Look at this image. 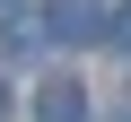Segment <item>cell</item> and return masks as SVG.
I'll list each match as a JSON object with an SVG mask.
<instances>
[{"label":"cell","instance_id":"277c9868","mask_svg":"<svg viewBox=\"0 0 131 122\" xmlns=\"http://www.w3.org/2000/svg\"><path fill=\"white\" fill-rule=\"evenodd\" d=\"M0 113H9V96H0Z\"/></svg>","mask_w":131,"mask_h":122},{"label":"cell","instance_id":"7a4b0ae2","mask_svg":"<svg viewBox=\"0 0 131 122\" xmlns=\"http://www.w3.org/2000/svg\"><path fill=\"white\" fill-rule=\"evenodd\" d=\"M35 122H88V96H79V79H52V87L35 96Z\"/></svg>","mask_w":131,"mask_h":122},{"label":"cell","instance_id":"3957f363","mask_svg":"<svg viewBox=\"0 0 131 122\" xmlns=\"http://www.w3.org/2000/svg\"><path fill=\"white\" fill-rule=\"evenodd\" d=\"M114 35H122V44H131V9H122V26H114Z\"/></svg>","mask_w":131,"mask_h":122},{"label":"cell","instance_id":"6da1fadb","mask_svg":"<svg viewBox=\"0 0 131 122\" xmlns=\"http://www.w3.org/2000/svg\"><path fill=\"white\" fill-rule=\"evenodd\" d=\"M52 35L61 44H88V35H105V9H96V0H61V9H52Z\"/></svg>","mask_w":131,"mask_h":122}]
</instances>
